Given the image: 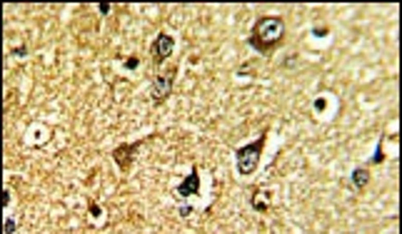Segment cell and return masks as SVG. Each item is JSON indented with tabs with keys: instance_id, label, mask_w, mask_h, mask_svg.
<instances>
[{
	"instance_id": "3957f363",
	"label": "cell",
	"mask_w": 402,
	"mask_h": 234,
	"mask_svg": "<svg viewBox=\"0 0 402 234\" xmlns=\"http://www.w3.org/2000/svg\"><path fill=\"white\" fill-rule=\"evenodd\" d=\"M173 83H175V70L165 72V75H155L152 77V88H150V97H152V105H163L170 92H173Z\"/></svg>"
},
{
	"instance_id": "9a60e30c",
	"label": "cell",
	"mask_w": 402,
	"mask_h": 234,
	"mask_svg": "<svg viewBox=\"0 0 402 234\" xmlns=\"http://www.w3.org/2000/svg\"><path fill=\"white\" fill-rule=\"evenodd\" d=\"M315 110H325V100H317L315 102Z\"/></svg>"
},
{
	"instance_id": "8992f818",
	"label": "cell",
	"mask_w": 402,
	"mask_h": 234,
	"mask_svg": "<svg viewBox=\"0 0 402 234\" xmlns=\"http://www.w3.org/2000/svg\"><path fill=\"white\" fill-rule=\"evenodd\" d=\"M197 192H200V175H197V167H192L190 175L178 184V194L180 197H195Z\"/></svg>"
},
{
	"instance_id": "52a82bcc",
	"label": "cell",
	"mask_w": 402,
	"mask_h": 234,
	"mask_svg": "<svg viewBox=\"0 0 402 234\" xmlns=\"http://www.w3.org/2000/svg\"><path fill=\"white\" fill-rule=\"evenodd\" d=\"M350 179H352V187L357 192H363L367 187V182H370V167H355L352 175H350Z\"/></svg>"
},
{
	"instance_id": "30bf717a",
	"label": "cell",
	"mask_w": 402,
	"mask_h": 234,
	"mask_svg": "<svg viewBox=\"0 0 402 234\" xmlns=\"http://www.w3.org/2000/svg\"><path fill=\"white\" fill-rule=\"evenodd\" d=\"M15 229H18L15 219H5V234H15Z\"/></svg>"
},
{
	"instance_id": "ba28073f",
	"label": "cell",
	"mask_w": 402,
	"mask_h": 234,
	"mask_svg": "<svg viewBox=\"0 0 402 234\" xmlns=\"http://www.w3.org/2000/svg\"><path fill=\"white\" fill-rule=\"evenodd\" d=\"M250 205H253V209H255V212H267V209H270L267 200H262V194H260V192H255V194H253Z\"/></svg>"
},
{
	"instance_id": "9c48e42d",
	"label": "cell",
	"mask_w": 402,
	"mask_h": 234,
	"mask_svg": "<svg viewBox=\"0 0 402 234\" xmlns=\"http://www.w3.org/2000/svg\"><path fill=\"white\" fill-rule=\"evenodd\" d=\"M382 160H385V152H382V142H380V145L375 147V157H372V165H380Z\"/></svg>"
},
{
	"instance_id": "7c38bea8",
	"label": "cell",
	"mask_w": 402,
	"mask_h": 234,
	"mask_svg": "<svg viewBox=\"0 0 402 234\" xmlns=\"http://www.w3.org/2000/svg\"><path fill=\"white\" fill-rule=\"evenodd\" d=\"M328 32H330L328 28H312V35H315V37H325Z\"/></svg>"
},
{
	"instance_id": "4fadbf2b",
	"label": "cell",
	"mask_w": 402,
	"mask_h": 234,
	"mask_svg": "<svg viewBox=\"0 0 402 234\" xmlns=\"http://www.w3.org/2000/svg\"><path fill=\"white\" fill-rule=\"evenodd\" d=\"M98 10H100L103 15H108V13H110V5H108V3H100V5H98Z\"/></svg>"
},
{
	"instance_id": "7a4b0ae2",
	"label": "cell",
	"mask_w": 402,
	"mask_h": 234,
	"mask_svg": "<svg viewBox=\"0 0 402 234\" xmlns=\"http://www.w3.org/2000/svg\"><path fill=\"white\" fill-rule=\"evenodd\" d=\"M262 149H265V132H262L255 142L237 147V152H235V170H237V175L250 177V175L257 170V165H260Z\"/></svg>"
},
{
	"instance_id": "277c9868",
	"label": "cell",
	"mask_w": 402,
	"mask_h": 234,
	"mask_svg": "<svg viewBox=\"0 0 402 234\" xmlns=\"http://www.w3.org/2000/svg\"><path fill=\"white\" fill-rule=\"evenodd\" d=\"M173 50H175V37H173V35H168V32H160V35L155 37V40H152V45H150V53H152L155 65L165 62V60L173 55Z\"/></svg>"
},
{
	"instance_id": "6da1fadb",
	"label": "cell",
	"mask_w": 402,
	"mask_h": 234,
	"mask_svg": "<svg viewBox=\"0 0 402 234\" xmlns=\"http://www.w3.org/2000/svg\"><path fill=\"white\" fill-rule=\"evenodd\" d=\"M283 40H285V20L280 15H262L255 20V25L250 30L248 45L265 55V53L275 50Z\"/></svg>"
},
{
	"instance_id": "8fae6325",
	"label": "cell",
	"mask_w": 402,
	"mask_h": 234,
	"mask_svg": "<svg viewBox=\"0 0 402 234\" xmlns=\"http://www.w3.org/2000/svg\"><path fill=\"white\" fill-rule=\"evenodd\" d=\"M138 65H140V60H138V58H128V60H125V67H128V70H135Z\"/></svg>"
},
{
	"instance_id": "5bb4252c",
	"label": "cell",
	"mask_w": 402,
	"mask_h": 234,
	"mask_svg": "<svg viewBox=\"0 0 402 234\" xmlns=\"http://www.w3.org/2000/svg\"><path fill=\"white\" fill-rule=\"evenodd\" d=\"M90 214H93V217H100V207H98V205H90Z\"/></svg>"
},
{
	"instance_id": "5b68a950",
	"label": "cell",
	"mask_w": 402,
	"mask_h": 234,
	"mask_svg": "<svg viewBox=\"0 0 402 234\" xmlns=\"http://www.w3.org/2000/svg\"><path fill=\"white\" fill-rule=\"evenodd\" d=\"M140 145H143V140H138V142H133V145H120V147L112 149V160H115V165H117L120 172H130V167H133V154H135V149H138Z\"/></svg>"
}]
</instances>
